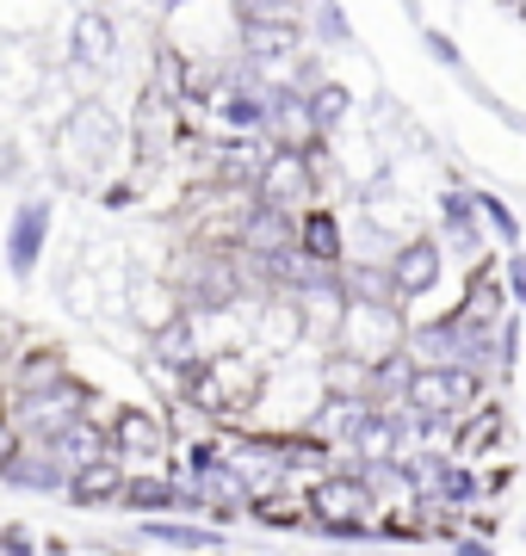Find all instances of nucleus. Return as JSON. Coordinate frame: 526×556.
<instances>
[{
  "mask_svg": "<svg viewBox=\"0 0 526 556\" xmlns=\"http://www.w3.org/2000/svg\"><path fill=\"white\" fill-rule=\"evenodd\" d=\"M477 211H484V229H489V236H496L508 254H514V248H521V211H514L502 192H489V186H477Z\"/></svg>",
  "mask_w": 526,
  "mask_h": 556,
  "instance_id": "obj_23",
  "label": "nucleus"
},
{
  "mask_svg": "<svg viewBox=\"0 0 526 556\" xmlns=\"http://www.w3.org/2000/svg\"><path fill=\"white\" fill-rule=\"evenodd\" d=\"M310 7H316V0H236L242 20H298V25L310 20Z\"/></svg>",
  "mask_w": 526,
  "mask_h": 556,
  "instance_id": "obj_24",
  "label": "nucleus"
},
{
  "mask_svg": "<svg viewBox=\"0 0 526 556\" xmlns=\"http://www.w3.org/2000/svg\"><path fill=\"white\" fill-rule=\"evenodd\" d=\"M502 285H508V303L526 316V248H514V254L502 260Z\"/></svg>",
  "mask_w": 526,
  "mask_h": 556,
  "instance_id": "obj_27",
  "label": "nucleus"
},
{
  "mask_svg": "<svg viewBox=\"0 0 526 556\" xmlns=\"http://www.w3.org/2000/svg\"><path fill=\"white\" fill-rule=\"evenodd\" d=\"M298 248H304L316 266H328V273H341L347 266V217L335 211V204H310L304 217H298Z\"/></svg>",
  "mask_w": 526,
  "mask_h": 556,
  "instance_id": "obj_15",
  "label": "nucleus"
},
{
  "mask_svg": "<svg viewBox=\"0 0 526 556\" xmlns=\"http://www.w3.org/2000/svg\"><path fill=\"white\" fill-rule=\"evenodd\" d=\"M105 439H112V452L130 470H167V464H180V433H174V415H162V408L124 402Z\"/></svg>",
  "mask_w": 526,
  "mask_h": 556,
  "instance_id": "obj_2",
  "label": "nucleus"
},
{
  "mask_svg": "<svg viewBox=\"0 0 526 556\" xmlns=\"http://www.w3.org/2000/svg\"><path fill=\"white\" fill-rule=\"evenodd\" d=\"M68 477H75V464L50 445V439H25L20 457H13V470L0 477L7 495H43V501H62L68 495Z\"/></svg>",
  "mask_w": 526,
  "mask_h": 556,
  "instance_id": "obj_9",
  "label": "nucleus"
},
{
  "mask_svg": "<svg viewBox=\"0 0 526 556\" xmlns=\"http://www.w3.org/2000/svg\"><path fill=\"white\" fill-rule=\"evenodd\" d=\"M409 383H415V358H409V353H390V358L372 365V402H378V408L409 402Z\"/></svg>",
  "mask_w": 526,
  "mask_h": 556,
  "instance_id": "obj_21",
  "label": "nucleus"
},
{
  "mask_svg": "<svg viewBox=\"0 0 526 556\" xmlns=\"http://www.w3.org/2000/svg\"><path fill=\"white\" fill-rule=\"evenodd\" d=\"M446 248L434 229H415V236L397 248V260H390V285H397V303H403L409 316H422V303L440 291V278H446Z\"/></svg>",
  "mask_w": 526,
  "mask_h": 556,
  "instance_id": "obj_8",
  "label": "nucleus"
},
{
  "mask_svg": "<svg viewBox=\"0 0 526 556\" xmlns=\"http://www.w3.org/2000/svg\"><path fill=\"white\" fill-rule=\"evenodd\" d=\"M124 477H130V464H124L118 452H105V457H87L82 470L68 477V507L75 514H112L118 507V495H124Z\"/></svg>",
  "mask_w": 526,
  "mask_h": 556,
  "instance_id": "obj_14",
  "label": "nucleus"
},
{
  "mask_svg": "<svg viewBox=\"0 0 526 556\" xmlns=\"http://www.w3.org/2000/svg\"><path fill=\"white\" fill-rule=\"evenodd\" d=\"M304 25L298 20H242V38H236V56L266 68V75H279L285 62L304 56Z\"/></svg>",
  "mask_w": 526,
  "mask_h": 556,
  "instance_id": "obj_12",
  "label": "nucleus"
},
{
  "mask_svg": "<svg viewBox=\"0 0 526 556\" xmlns=\"http://www.w3.org/2000/svg\"><path fill=\"white\" fill-rule=\"evenodd\" d=\"M304 105H310V130H316V142H335V137L347 130V124H353V93H347V87H341L335 75H328Z\"/></svg>",
  "mask_w": 526,
  "mask_h": 556,
  "instance_id": "obj_19",
  "label": "nucleus"
},
{
  "mask_svg": "<svg viewBox=\"0 0 526 556\" xmlns=\"http://www.w3.org/2000/svg\"><path fill=\"white\" fill-rule=\"evenodd\" d=\"M130 538L149 544V551H167V556H211V551H229V532L211 526V519H130Z\"/></svg>",
  "mask_w": 526,
  "mask_h": 556,
  "instance_id": "obj_11",
  "label": "nucleus"
},
{
  "mask_svg": "<svg viewBox=\"0 0 526 556\" xmlns=\"http://www.w3.org/2000/svg\"><path fill=\"white\" fill-rule=\"evenodd\" d=\"M415 38H422V50L434 62H440V68H452V75H459V68H465V50H459V43L446 38L440 25H415Z\"/></svg>",
  "mask_w": 526,
  "mask_h": 556,
  "instance_id": "obj_25",
  "label": "nucleus"
},
{
  "mask_svg": "<svg viewBox=\"0 0 526 556\" xmlns=\"http://www.w3.org/2000/svg\"><path fill=\"white\" fill-rule=\"evenodd\" d=\"M304 31L323 43V50H353V25H347L341 0H316V7H310V20H304Z\"/></svg>",
  "mask_w": 526,
  "mask_h": 556,
  "instance_id": "obj_22",
  "label": "nucleus"
},
{
  "mask_svg": "<svg viewBox=\"0 0 526 556\" xmlns=\"http://www.w3.org/2000/svg\"><path fill=\"white\" fill-rule=\"evenodd\" d=\"M446 556H496V544H489L484 532H471V526H465V532L446 544Z\"/></svg>",
  "mask_w": 526,
  "mask_h": 556,
  "instance_id": "obj_29",
  "label": "nucleus"
},
{
  "mask_svg": "<svg viewBox=\"0 0 526 556\" xmlns=\"http://www.w3.org/2000/svg\"><path fill=\"white\" fill-rule=\"evenodd\" d=\"M236 248L242 254H261V260L285 254V248H298V217L291 211H273V204H254L242 223V236H236Z\"/></svg>",
  "mask_w": 526,
  "mask_h": 556,
  "instance_id": "obj_16",
  "label": "nucleus"
},
{
  "mask_svg": "<svg viewBox=\"0 0 526 556\" xmlns=\"http://www.w3.org/2000/svg\"><path fill=\"white\" fill-rule=\"evenodd\" d=\"M130 124H118L100 100L68 105L57 124V179L75 192H100L105 174L130 167Z\"/></svg>",
  "mask_w": 526,
  "mask_h": 556,
  "instance_id": "obj_1",
  "label": "nucleus"
},
{
  "mask_svg": "<svg viewBox=\"0 0 526 556\" xmlns=\"http://www.w3.org/2000/svg\"><path fill=\"white\" fill-rule=\"evenodd\" d=\"M248 526H261V532H291V538H304L310 526V501L304 489H273V495H254V507H248Z\"/></svg>",
  "mask_w": 526,
  "mask_h": 556,
  "instance_id": "obj_17",
  "label": "nucleus"
},
{
  "mask_svg": "<svg viewBox=\"0 0 526 556\" xmlns=\"http://www.w3.org/2000/svg\"><path fill=\"white\" fill-rule=\"evenodd\" d=\"M341 291H347V303H397L390 266H372V260H347L341 266ZM397 309H403V303H397Z\"/></svg>",
  "mask_w": 526,
  "mask_h": 556,
  "instance_id": "obj_20",
  "label": "nucleus"
},
{
  "mask_svg": "<svg viewBox=\"0 0 526 556\" xmlns=\"http://www.w3.org/2000/svg\"><path fill=\"white\" fill-rule=\"evenodd\" d=\"M50 236H57V204L43 199V192H32V199L13 204V217H7V229H0V260H7V273L20 278V285L43 273Z\"/></svg>",
  "mask_w": 526,
  "mask_h": 556,
  "instance_id": "obj_4",
  "label": "nucleus"
},
{
  "mask_svg": "<svg viewBox=\"0 0 526 556\" xmlns=\"http://www.w3.org/2000/svg\"><path fill=\"white\" fill-rule=\"evenodd\" d=\"M310 501V519H378L385 514V501L372 495V482H360L353 470H328L304 489Z\"/></svg>",
  "mask_w": 526,
  "mask_h": 556,
  "instance_id": "obj_13",
  "label": "nucleus"
},
{
  "mask_svg": "<svg viewBox=\"0 0 526 556\" xmlns=\"http://www.w3.org/2000/svg\"><path fill=\"white\" fill-rule=\"evenodd\" d=\"M20 445H25L20 420H13V415H0V477L13 470V457H20Z\"/></svg>",
  "mask_w": 526,
  "mask_h": 556,
  "instance_id": "obj_28",
  "label": "nucleus"
},
{
  "mask_svg": "<svg viewBox=\"0 0 526 556\" xmlns=\"http://www.w3.org/2000/svg\"><path fill=\"white\" fill-rule=\"evenodd\" d=\"M118 50H124V31L105 7H75V13H68V43H62V56H68L75 75L105 80L118 68Z\"/></svg>",
  "mask_w": 526,
  "mask_h": 556,
  "instance_id": "obj_5",
  "label": "nucleus"
},
{
  "mask_svg": "<svg viewBox=\"0 0 526 556\" xmlns=\"http://www.w3.org/2000/svg\"><path fill=\"white\" fill-rule=\"evenodd\" d=\"M316 378H323V396H335V402H372V365L341 353V346L316 358Z\"/></svg>",
  "mask_w": 526,
  "mask_h": 556,
  "instance_id": "obj_18",
  "label": "nucleus"
},
{
  "mask_svg": "<svg viewBox=\"0 0 526 556\" xmlns=\"http://www.w3.org/2000/svg\"><path fill=\"white\" fill-rule=\"evenodd\" d=\"M155 7H162V13H180V7H192V0H155Z\"/></svg>",
  "mask_w": 526,
  "mask_h": 556,
  "instance_id": "obj_30",
  "label": "nucleus"
},
{
  "mask_svg": "<svg viewBox=\"0 0 526 556\" xmlns=\"http://www.w3.org/2000/svg\"><path fill=\"white\" fill-rule=\"evenodd\" d=\"M409 340V309H397V303H347V321H341V353L365 358V365H378V358L403 353Z\"/></svg>",
  "mask_w": 526,
  "mask_h": 556,
  "instance_id": "obj_6",
  "label": "nucleus"
},
{
  "mask_svg": "<svg viewBox=\"0 0 526 556\" xmlns=\"http://www.w3.org/2000/svg\"><path fill=\"white\" fill-rule=\"evenodd\" d=\"M87 396H93V383H87V378H68L62 390H50V396H32V402H20V408H7V415L20 420L25 439H62L75 420L87 415Z\"/></svg>",
  "mask_w": 526,
  "mask_h": 556,
  "instance_id": "obj_10",
  "label": "nucleus"
},
{
  "mask_svg": "<svg viewBox=\"0 0 526 556\" xmlns=\"http://www.w3.org/2000/svg\"><path fill=\"white\" fill-rule=\"evenodd\" d=\"M514 538H521V544H526V507H521V519H514Z\"/></svg>",
  "mask_w": 526,
  "mask_h": 556,
  "instance_id": "obj_31",
  "label": "nucleus"
},
{
  "mask_svg": "<svg viewBox=\"0 0 526 556\" xmlns=\"http://www.w3.org/2000/svg\"><path fill=\"white\" fill-rule=\"evenodd\" d=\"M68 378H82L68 346H57V340H20L13 358H7V371H0V390H7V408H20V402H32V396L62 390Z\"/></svg>",
  "mask_w": 526,
  "mask_h": 556,
  "instance_id": "obj_3",
  "label": "nucleus"
},
{
  "mask_svg": "<svg viewBox=\"0 0 526 556\" xmlns=\"http://www.w3.org/2000/svg\"><path fill=\"white\" fill-rule=\"evenodd\" d=\"M0 415H7V390H0Z\"/></svg>",
  "mask_w": 526,
  "mask_h": 556,
  "instance_id": "obj_32",
  "label": "nucleus"
},
{
  "mask_svg": "<svg viewBox=\"0 0 526 556\" xmlns=\"http://www.w3.org/2000/svg\"><path fill=\"white\" fill-rule=\"evenodd\" d=\"M0 556H43V538L25 519H0Z\"/></svg>",
  "mask_w": 526,
  "mask_h": 556,
  "instance_id": "obj_26",
  "label": "nucleus"
},
{
  "mask_svg": "<svg viewBox=\"0 0 526 556\" xmlns=\"http://www.w3.org/2000/svg\"><path fill=\"white\" fill-rule=\"evenodd\" d=\"M434 236H440L446 260L452 266H484L489 260V229H484V211H477V186H446L440 192V223H434Z\"/></svg>",
  "mask_w": 526,
  "mask_h": 556,
  "instance_id": "obj_7",
  "label": "nucleus"
}]
</instances>
